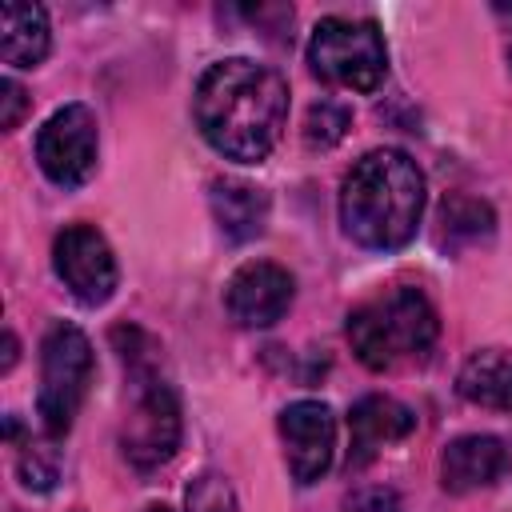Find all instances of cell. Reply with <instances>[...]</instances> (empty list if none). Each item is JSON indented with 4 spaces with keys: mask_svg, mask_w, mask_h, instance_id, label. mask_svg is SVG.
I'll list each match as a JSON object with an SVG mask.
<instances>
[{
    "mask_svg": "<svg viewBox=\"0 0 512 512\" xmlns=\"http://www.w3.org/2000/svg\"><path fill=\"white\" fill-rule=\"evenodd\" d=\"M288 120V84L276 68L248 56L212 64L196 84V124L204 140L240 164H260Z\"/></svg>",
    "mask_w": 512,
    "mask_h": 512,
    "instance_id": "cell-1",
    "label": "cell"
},
{
    "mask_svg": "<svg viewBox=\"0 0 512 512\" xmlns=\"http://www.w3.org/2000/svg\"><path fill=\"white\" fill-rule=\"evenodd\" d=\"M424 212V172L400 148L364 152L340 184L344 232L376 252L404 248Z\"/></svg>",
    "mask_w": 512,
    "mask_h": 512,
    "instance_id": "cell-2",
    "label": "cell"
},
{
    "mask_svg": "<svg viewBox=\"0 0 512 512\" xmlns=\"http://www.w3.org/2000/svg\"><path fill=\"white\" fill-rule=\"evenodd\" d=\"M348 344L356 360L372 372L424 360L436 344L440 320L420 288H388L348 312Z\"/></svg>",
    "mask_w": 512,
    "mask_h": 512,
    "instance_id": "cell-3",
    "label": "cell"
},
{
    "mask_svg": "<svg viewBox=\"0 0 512 512\" xmlns=\"http://www.w3.org/2000/svg\"><path fill=\"white\" fill-rule=\"evenodd\" d=\"M308 68L328 84L372 92L388 72V48L372 20L324 16L308 36Z\"/></svg>",
    "mask_w": 512,
    "mask_h": 512,
    "instance_id": "cell-4",
    "label": "cell"
},
{
    "mask_svg": "<svg viewBox=\"0 0 512 512\" xmlns=\"http://www.w3.org/2000/svg\"><path fill=\"white\" fill-rule=\"evenodd\" d=\"M92 344L76 324L56 320L40 340V396L36 412L48 436H64L92 384Z\"/></svg>",
    "mask_w": 512,
    "mask_h": 512,
    "instance_id": "cell-5",
    "label": "cell"
},
{
    "mask_svg": "<svg viewBox=\"0 0 512 512\" xmlns=\"http://www.w3.org/2000/svg\"><path fill=\"white\" fill-rule=\"evenodd\" d=\"M124 364L136 380V400L124 420V456L136 468L164 464L180 444V404L168 380L152 368V356L140 348H124Z\"/></svg>",
    "mask_w": 512,
    "mask_h": 512,
    "instance_id": "cell-6",
    "label": "cell"
},
{
    "mask_svg": "<svg viewBox=\"0 0 512 512\" xmlns=\"http://www.w3.org/2000/svg\"><path fill=\"white\" fill-rule=\"evenodd\" d=\"M96 148H100V136H96V116L88 104L56 108L36 132V160L44 176L60 188H76L92 176Z\"/></svg>",
    "mask_w": 512,
    "mask_h": 512,
    "instance_id": "cell-7",
    "label": "cell"
},
{
    "mask_svg": "<svg viewBox=\"0 0 512 512\" xmlns=\"http://www.w3.org/2000/svg\"><path fill=\"white\" fill-rule=\"evenodd\" d=\"M52 268L80 304H104L116 292V256L92 224H68L52 240Z\"/></svg>",
    "mask_w": 512,
    "mask_h": 512,
    "instance_id": "cell-8",
    "label": "cell"
},
{
    "mask_svg": "<svg viewBox=\"0 0 512 512\" xmlns=\"http://www.w3.org/2000/svg\"><path fill=\"white\" fill-rule=\"evenodd\" d=\"M284 460L296 484H312L332 468L336 452V416L320 400H296L280 412Z\"/></svg>",
    "mask_w": 512,
    "mask_h": 512,
    "instance_id": "cell-9",
    "label": "cell"
},
{
    "mask_svg": "<svg viewBox=\"0 0 512 512\" xmlns=\"http://www.w3.org/2000/svg\"><path fill=\"white\" fill-rule=\"evenodd\" d=\"M292 276L272 260H248L228 276L224 308L240 328H268L292 304Z\"/></svg>",
    "mask_w": 512,
    "mask_h": 512,
    "instance_id": "cell-10",
    "label": "cell"
},
{
    "mask_svg": "<svg viewBox=\"0 0 512 512\" xmlns=\"http://www.w3.org/2000/svg\"><path fill=\"white\" fill-rule=\"evenodd\" d=\"M416 428L412 408L392 396H364L348 412V468H364L384 444L404 440Z\"/></svg>",
    "mask_w": 512,
    "mask_h": 512,
    "instance_id": "cell-11",
    "label": "cell"
},
{
    "mask_svg": "<svg viewBox=\"0 0 512 512\" xmlns=\"http://www.w3.org/2000/svg\"><path fill=\"white\" fill-rule=\"evenodd\" d=\"M508 468V452L496 436H456L444 452H440V484L456 496L488 488L500 472Z\"/></svg>",
    "mask_w": 512,
    "mask_h": 512,
    "instance_id": "cell-12",
    "label": "cell"
},
{
    "mask_svg": "<svg viewBox=\"0 0 512 512\" xmlns=\"http://www.w3.org/2000/svg\"><path fill=\"white\" fill-rule=\"evenodd\" d=\"M212 216L228 240H252L268 224V196L244 180H216L208 192Z\"/></svg>",
    "mask_w": 512,
    "mask_h": 512,
    "instance_id": "cell-13",
    "label": "cell"
},
{
    "mask_svg": "<svg viewBox=\"0 0 512 512\" xmlns=\"http://www.w3.org/2000/svg\"><path fill=\"white\" fill-rule=\"evenodd\" d=\"M48 44H52L48 12L40 4L8 0L4 4V32H0L4 64H12V68H36L48 56Z\"/></svg>",
    "mask_w": 512,
    "mask_h": 512,
    "instance_id": "cell-14",
    "label": "cell"
},
{
    "mask_svg": "<svg viewBox=\"0 0 512 512\" xmlns=\"http://www.w3.org/2000/svg\"><path fill=\"white\" fill-rule=\"evenodd\" d=\"M456 388L468 404L512 412V352H500V348L472 352L456 376Z\"/></svg>",
    "mask_w": 512,
    "mask_h": 512,
    "instance_id": "cell-15",
    "label": "cell"
},
{
    "mask_svg": "<svg viewBox=\"0 0 512 512\" xmlns=\"http://www.w3.org/2000/svg\"><path fill=\"white\" fill-rule=\"evenodd\" d=\"M344 128H348V108H340V104L324 100V104H316V108L308 112V124H304V140H308V144H320V148H328V144H336V140L344 136Z\"/></svg>",
    "mask_w": 512,
    "mask_h": 512,
    "instance_id": "cell-16",
    "label": "cell"
},
{
    "mask_svg": "<svg viewBox=\"0 0 512 512\" xmlns=\"http://www.w3.org/2000/svg\"><path fill=\"white\" fill-rule=\"evenodd\" d=\"M188 508H192V512H236V500H232V488L224 484V476L204 472V476L188 488Z\"/></svg>",
    "mask_w": 512,
    "mask_h": 512,
    "instance_id": "cell-17",
    "label": "cell"
},
{
    "mask_svg": "<svg viewBox=\"0 0 512 512\" xmlns=\"http://www.w3.org/2000/svg\"><path fill=\"white\" fill-rule=\"evenodd\" d=\"M0 104H4V116H0V124H4V132H12L16 124H20V116H24V108H28V96H24V88L12 80V76H4V84H0Z\"/></svg>",
    "mask_w": 512,
    "mask_h": 512,
    "instance_id": "cell-18",
    "label": "cell"
},
{
    "mask_svg": "<svg viewBox=\"0 0 512 512\" xmlns=\"http://www.w3.org/2000/svg\"><path fill=\"white\" fill-rule=\"evenodd\" d=\"M396 492L388 488H368L360 496H352V512H396Z\"/></svg>",
    "mask_w": 512,
    "mask_h": 512,
    "instance_id": "cell-19",
    "label": "cell"
},
{
    "mask_svg": "<svg viewBox=\"0 0 512 512\" xmlns=\"http://www.w3.org/2000/svg\"><path fill=\"white\" fill-rule=\"evenodd\" d=\"M16 364V336L12 332H4V372Z\"/></svg>",
    "mask_w": 512,
    "mask_h": 512,
    "instance_id": "cell-20",
    "label": "cell"
},
{
    "mask_svg": "<svg viewBox=\"0 0 512 512\" xmlns=\"http://www.w3.org/2000/svg\"><path fill=\"white\" fill-rule=\"evenodd\" d=\"M144 512H172V508H168V504H148Z\"/></svg>",
    "mask_w": 512,
    "mask_h": 512,
    "instance_id": "cell-21",
    "label": "cell"
}]
</instances>
